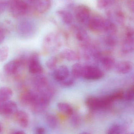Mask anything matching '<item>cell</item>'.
<instances>
[{"instance_id": "obj_29", "label": "cell", "mask_w": 134, "mask_h": 134, "mask_svg": "<svg viewBox=\"0 0 134 134\" xmlns=\"http://www.w3.org/2000/svg\"><path fill=\"white\" fill-rule=\"evenodd\" d=\"M123 131V128L119 124L112 125L108 129L107 133L108 134H121Z\"/></svg>"}, {"instance_id": "obj_18", "label": "cell", "mask_w": 134, "mask_h": 134, "mask_svg": "<svg viewBox=\"0 0 134 134\" xmlns=\"http://www.w3.org/2000/svg\"><path fill=\"white\" fill-rule=\"evenodd\" d=\"M18 30L20 34L26 36L31 34L33 32L34 26L30 22L27 21H22L19 25Z\"/></svg>"}, {"instance_id": "obj_6", "label": "cell", "mask_w": 134, "mask_h": 134, "mask_svg": "<svg viewBox=\"0 0 134 134\" xmlns=\"http://www.w3.org/2000/svg\"><path fill=\"white\" fill-rule=\"evenodd\" d=\"M51 100L50 98L39 94L37 98L31 105L33 112L36 113L43 112L47 108Z\"/></svg>"}, {"instance_id": "obj_11", "label": "cell", "mask_w": 134, "mask_h": 134, "mask_svg": "<svg viewBox=\"0 0 134 134\" xmlns=\"http://www.w3.org/2000/svg\"><path fill=\"white\" fill-rule=\"evenodd\" d=\"M18 105L14 101H0V114L10 115L14 114L18 111Z\"/></svg>"}, {"instance_id": "obj_3", "label": "cell", "mask_w": 134, "mask_h": 134, "mask_svg": "<svg viewBox=\"0 0 134 134\" xmlns=\"http://www.w3.org/2000/svg\"><path fill=\"white\" fill-rule=\"evenodd\" d=\"M60 37L55 33H50L44 37L42 43L43 50L48 53L57 51L61 46Z\"/></svg>"}, {"instance_id": "obj_15", "label": "cell", "mask_w": 134, "mask_h": 134, "mask_svg": "<svg viewBox=\"0 0 134 134\" xmlns=\"http://www.w3.org/2000/svg\"><path fill=\"white\" fill-rule=\"evenodd\" d=\"M39 94L31 91H26L23 93L20 97L21 103L24 105H30L37 98Z\"/></svg>"}, {"instance_id": "obj_33", "label": "cell", "mask_w": 134, "mask_h": 134, "mask_svg": "<svg viewBox=\"0 0 134 134\" xmlns=\"http://www.w3.org/2000/svg\"><path fill=\"white\" fill-rule=\"evenodd\" d=\"M9 54V48L3 46L0 48V62H4L7 59Z\"/></svg>"}, {"instance_id": "obj_39", "label": "cell", "mask_w": 134, "mask_h": 134, "mask_svg": "<svg viewBox=\"0 0 134 134\" xmlns=\"http://www.w3.org/2000/svg\"><path fill=\"white\" fill-rule=\"evenodd\" d=\"M46 131L43 127H38L36 129V133L38 134H44L46 133Z\"/></svg>"}, {"instance_id": "obj_36", "label": "cell", "mask_w": 134, "mask_h": 134, "mask_svg": "<svg viewBox=\"0 0 134 134\" xmlns=\"http://www.w3.org/2000/svg\"><path fill=\"white\" fill-rule=\"evenodd\" d=\"M134 98V87L132 85L124 93V98L127 101H133Z\"/></svg>"}, {"instance_id": "obj_14", "label": "cell", "mask_w": 134, "mask_h": 134, "mask_svg": "<svg viewBox=\"0 0 134 134\" xmlns=\"http://www.w3.org/2000/svg\"><path fill=\"white\" fill-rule=\"evenodd\" d=\"M34 8L40 14H44L48 11L52 5L51 0H36L33 3Z\"/></svg>"}, {"instance_id": "obj_7", "label": "cell", "mask_w": 134, "mask_h": 134, "mask_svg": "<svg viewBox=\"0 0 134 134\" xmlns=\"http://www.w3.org/2000/svg\"><path fill=\"white\" fill-rule=\"evenodd\" d=\"M29 70L32 74H40L43 72V67L40 62L39 55L36 53H32L28 59Z\"/></svg>"}, {"instance_id": "obj_32", "label": "cell", "mask_w": 134, "mask_h": 134, "mask_svg": "<svg viewBox=\"0 0 134 134\" xmlns=\"http://www.w3.org/2000/svg\"><path fill=\"white\" fill-rule=\"evenodd\" d=\"M70 116V121L71 124L75 127L78 126L80 124L81 121L80 118L79 114L74 111Z\"/></svg>"}, {"instance_id": "obj_17", "label": "cell", "mask_w": 134, "mask_h": 134, "mask_svg": "<svg viewBox=\"0 0 134 134\" xmlns=\"http://www.w3.org/2000/svg\"><path fill=\"white\" fill-rule=\"evenodd\" d=\"M41 74H37L34 80V86L39 92L43 91L49 86L47 77Z\"/></svg>"}, {"instance_id": "obj_25", "label": "cell", "mask_w": 134, "mask_h": 134, "mask_svg": "<svg viewBox=\"0 0 134 134\" xmlns=\"http://www.w3.org/2000/svg\"><path fill=\"white\" fill-rule=\"evenodd\" d=\"M117 28L115 23L109 19H105L103 31L107 35H114L116 32Z\"/></svg>"}, {"instance_id": "obj_38", "label": "cell", "mask_w": 134, "mask_h": 134, "mask_svg": "<svg viewBox=\"0 0 134 134\" xmlns=\"http://www.w3.org/2000/svg\"><path fill=\"white\" fill-rule=\"evenodd\" d=\"M127 4L129 10L132 13H133L134 10V0H127Z\"/></svg>"}, {"instance_id": "obj_13", "label": "cell", "mask_w": 134, "mask_h": 134, "mask_svg": "<svg viewBox=\"0 0 134 134\" xmlns=\"http://www.w3.org/2000/svg\"><path fill=\"white\" fill-rule=\"evenodd\" d=\"M15 118L18 124L23 128H26L29 124V114L23 110H18L14 114Z\"/></svg>"}, {"instance_id": "obj_24", "label": "cell", "mask_w": 134, "mask_h": 134, "mask_svg": "<svg viewBox=\"0 0 134 134\" xmlns=\"http://www.w3.org/2000/svg\"><path fill=\"white\" fill-rule=\"evenodd\" d=\"M100 60L103 67L107 71L113 69L114 68L116 64L114 58L110 56L103 57L101 58Z\"/></svg>"}, {"instance_id": "obj_43", "label": "cell", "mask_w": 134, "mask_h": 134, "mask_svg": "<svg viewBox=\"0 0 134 134\" xmlns=\"http://www.w3.org/2000/svg\"><path fill=\"white\" fill-rule=\"evenodd\" d=\"M30 2H31L32 3H33L36 0H29Z\"/></svg>"}, {"instance_id": "obj_34", "label": "cell", "mask_w": 134, "mask_h": 134, "mask_svg": "<svg viewBox=\"0 0 134 134\" xmlns=\"http://www.w3.org/2000/svg\"><path fill=\"white\" fill-rule=\"evenodd\" d=\"M107 35L104 40L105 43L110 47H114L116 44V39L114 36V35Z\"/></svg>"}, {"instance_id": "obj_42", "label": "cell", "mask_w": 134, "mask_h": 134, "mask_svg": "<svg viewBox=\"0 0 134 134\" xmlns=\"http://www.w3.org/2000/svg\"><path fill=\"white\" fill-rule=\"evenodd\" d=\"M2 129H3L2 125V124H1V123L0 122V132H1V131H2Z\"/></svg>"}, {"instance_id": "obj_4", "label": "cell", "mask_w": 134, "mask_h": 134, "mask_svg": "<svg viewBox=\"0 0 134 134\" xmlns=\"http://www.w3.org/2000/svg\"><path fill=\"white\" fill-rule=\"evenodd\" d=\"M26 62V59L23 57L9 62L4 66V73L7 76L17 74L20 68L25 65Z\"/></svg>"}, {"instance_id": "obj_21", "label": "cell", "mask_w": 134, "mask_h": 134, "mask_svg": "<svg viewBox=\"0 0 134 134\" xmlns=\"http://www.w3.org/2000/svg\"><path fill=\"white\" fill-rule=\"evenodd\" d=\"M109 19L113 22L116 21L118 23L122 24L124 23V16L122 12L120 10L115 11H109L107 13Z\"/></svg>"}, {"instance_id": "obj_5", "label": "cell", "mask_w": 134, "mask_h": 134, "mask_svg": "<svg viewBox=\"0 0 134 134\" xmlns=\"http://www.w3.org/2000/svg\"><path fill=\"white\" fill-rule=\"evenodd\" d=\"M134 31L131 28L126 30L125 37L122 45V52L129 54L133 52L134 49Z\"/></svg>"}, {"instance_id": "obj_23", "label": "cell", "mask_w": 134, "mask_h": 134, "mask_svg": "<svg viewBox=\"0 0 134 134\" xmlns=\"http://www.w3.org/2000/svg\"><path fill=\"white\" fill-rule=\"evenodd\" d=\"M13 91L10 88L3 87L0 88V101L10 100L13 96Z\"/></svg>"}, {"instance_id": "obj_30", "label": "cell", "mask_w": 134, "mask_h": 134, "mask_svg": "<svg viewBox=\"0 0 134 134\" xmlns=\"http://www.w3.org/2000/svg\"><path fill=\"white\" fill-rule=\"evenodd\" d=\"M114 3V0H98L97 7L99 9H104L110 7Z\"/></svg>"}, {"instance_id": "obj_2", "label": "cell", "mask_w": 134, "mask_h": 134, "mask_svg": "<svg viewBox=\"0 0 134 134\" xmlns=\"http://www.w3.org/2000/svg\"><path fill=\"white\" fill-rule=\"evenodd\" d=\"M7 7L11 14L15 18L24 15L29 10V5L24 0H8Z\"/></svg>"}, {"instance_id": "obj_10", "label": "cell", "mask_w": 134, "mask_h": 134, "mask_svg": "<svg viewBox=\"0 0 134 134\" xmlns=\"http://www.w3.org/2000/svg\"><path fill=\"white\" fill-rule=\"evenodd\" d=\"M105 20L102 16L96 15L91 17L87 25L91 31L100 32L103 31Z\"/></svg>"}, {"instance_id": "obj_26", "label": "cell", "mask_w": 134, "mask_h": 134, "mask_svg": "<svg viewBox=\"0 0 134 134\" xmlns=\"http://www.w3.org/2000/svg\"><path fill=\"white\" fill-rule=\"evenodd\" d=\"M84 67L83 65L80 63H76L73 65L71 70V74L75 78H80L83 77Z\"/></svg>"}, {"instance_id": "obj_27", "label": "cell", "mask_w": 134, "mask_h": 134, "mask_svg": "<svg viewBox=\"0 0 134 134\" xmlns=\"http://www.w3.org/2000/svg\"><path fill=\"white\" fill-rule=\"evenodd\" d=\"M57 107L61 112L67 115H70L74 112L72 107L66 103H59L57 104Z\"/></svg>"}, {"instance_id": "obj_41", "label": "cell", "mask_w": 134, "mask_h": 134, "mask_svg": "<svg viewBox=\"0 0 134 134\" xmlns=\"http://www.w3.org/2000/svg\"><path fill=\"white\" fill-rule=\"evenodd\" d=\"M12 133V134H25L26 133L23 130H16L13 131V132Z\"/></svg>"}, {"instance_id": "obj_40", "label": "cell", "mask_w": 134, "mask_h": 134, "mask_svg": "<svg viewBox=\"0 0 134 134\" xmlns=\"http://www.w3.org/2000/svg\"><path fill=\"white\" fill-rule=\"evenodd\" d=\"M5 37V34L4 30L3 29L0 28V43L4 40Z\"/></svg>"}, {"instance_id": "obj_1", "label": "cell", "mask_w": 134, "mask_h": 134, "mask_svg": "<svg viewBox=\"0 0 134 134\" xmlns=\"http://www.w3.org/2000/svg\"><path fill=\"white\" fill-rule=\"evenodd\" d=\"M110 95L102 98L90 97L86 99L85 103L89 109L93 110H98L108 108L113 102Z\"/></svg>"}, {"instance_id": "obj_9", "label": "cell", "mask_w": 134, "mask_h": 134, "mask_svg": "<svg viewBox=\"0 0 134 134\" xmlns=\"http://www.w3.org/2000/svg\"><path fill=\"white\" fill-rule=\"evenodd\" d=\"M75 18L77 21L82 25H87L91 18L89 8L86 6L80 5L75 10Z\"/></svg>"}, {"instance_id": "obj_31", "label": "cell", "mask_w": 134, "mask_h": 134, "mask_svg": "<svg viewBox=\"0 0 134 134\" xmlns=\"http://www.w3.org/2000/svg\"><path fill=\"white\" fill-rule=\"evenodd\" d=\"M58 59L55 56H53L49 58L46 62V66L49 69L54 70L57 67Z\"/></svg>"}, {"instance_id": "obj_37", "label": "cell", "mask_w": 134, "mask_h": 134, "mask_svg": "<svg viewBox=\"0 0 134 134\" xmlns=\"http://www.w3.org/2000/svg\"><path fill=\"white\" fill-rule=\"evenodd\" d=\"M7 7V2L5 0H0V14L3 13Z\"/></svg>"}, {"instance_id": "obj_16", "label": "cell", "mask_w": 134, "mask_h": 134, "mask_svg": "<svg viewBox=\"0 0 134 134\" xmlns=\"http://www.w3.org/2000/svg\"><path fill=\"white\" fill-rule=\"evenodd\" d=\"M132 64L129 61H123L116 63L114 66L115 71L119 74H126L132 69Z\"/></svg>"}, {"instance_id": "obj_20", "label": "cell", "mask_w": 134, "mask_h": 134, "mask_svg": "<svg viewBox=\"0 0 134 134\" xmlns=\"http://www.w3.org/2000/svg\"><path fill=\"white\" fill-rule=\"evenodd\" d=\"M61 56L64 59L70 62H75L80 59V56L77 53L70 49L63 50L61 53Z\"/></svg>"}, {"instance_id": "obj_22", "label": "cell", "mask_w": 134, "mask_h": 134, "mask_svg": "<svg viewBox=\"0 0 134 134\" xmlns=\"http://www.w3.org/2000/svg\"><path fill=\"white\" fill-rule=\"evenodd\" d=\"M57 14L63 22L66 25H70L73 21L74 18L72 15L68 11L59 10L57 11Z\"/></svg>"}, {"instance_id": "obj_28", "label": "cell", "mask_w": 134, "mask_h": 134, "mask_svg": "<svg viewBox=\"0 0 134 134\" xmlns=\"http://www.w3.org/2000/svg\"><path fill=\"white\" fill-rule=\"evenodd\" d=\"M46 121L48 126L52 129L57 127L58 124V119L54 115L49 114L46 117Z\"/></svg>"}, {"instance_id": "obj_12", "label": "cell", "mask_w": 134, "mask_h": 134, "mask_svg": "<svg viewBox=\"0 0 134 134\" xmlns=\"http://www.w3.org/2000/svg\"><path fill=\"white\" fill-rule=\"evenodd\" d=\"M70 75L69 68L65 65L60 66L54 70L53 76L55 80L60 82L66 79Z\"/></svg>"}, {"instance_id": "obj_35", "label": "cell", "mask_w": 134, "mask_h": 134, "mask_svg": "<svg viewBox=\"0 0 134 134\" xmlns=\"http://www.w3.org/2000/svg\"><path fill=\"white\" fill-rule=\"evenodd\" d=\"M74 78H75V77H74L72 75L70 76V75L66 79L59 82V83L61 86L62 87H71L74 83Z\"/></svg>"}, {"instance_id": "obj_8", "label": "cell", "mask_w": 134, "mask_h": 134, "mask_svg": "<svg viewBox=\"0 0 134 134\" xmlns=\"http://www.w3.org/2000/svg\"><path fill=\"white\" fill-rule=\"evenodd\" d=\"M103 71L99 68L92 66H84L83 77L88 80H97L102 77Z\"/></svg>"}, {"instance_id": "obj_19", "label": "cell", "mask_w": 134, "mask_h": 134, "mask_svg": "<svg viewBox=\"0 0 134 134\" xmlns=\"http://www.w3.org/2000/svg\"><path fill=\"white\" fill-rule=\"evenodd\" d=\"M74 31L75 37L78 41L81 42L83 45L87 44L89 37L87 33L85 30L82 28L76 27Z\"/></svg>"}]
</instances>
